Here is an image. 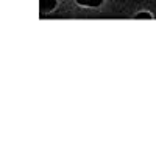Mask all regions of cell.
<instances>
[{
	"mask_svg": "<svg viewBox=\"0 0 156 156\" xmlns=\"http://www.w3.org/2000/svg\"><path fill=\"white\" fill-rule=\"evenodd\" d=\"M56 5V0H41V8L44 11H50V9H53Z\"/></svg>",
	"mask_w": 156,
	"mask_h": 156,
	"instance_id": "6da1fadb",
	"label": "cell"
},
{
	"mask_svg": "<svg viewBox=\"0 0 156 156\" xmlns=\"http://www.w3.org/2000/svg\"><path fill=\"white\" fill-rule=\"evenodd\" d=\"M103 0H76V3L84 5V6H98Z\"/></svg>",
	"mask_w": 156,
	"mask_h": 156,
	"instance_id": "7a4b0ae2",
	"label": "cell"
},
{
	"mask_svg": "<svg viewBox=\"0 0 156 156\" xmlns=\"http://www.w3.org/2000/svg\"><path fill=\"white\" fill-rule=\"evenodd\" d=\"M136 17H137V19H150L151 16L148 14V12H139V14H137Z\"/></svg>",
	"mask_w": 156,
	"mask_h": 156,
	"instance_id": "3957f363",
	"label": "cell"
}]
</instances>
